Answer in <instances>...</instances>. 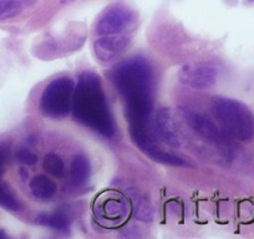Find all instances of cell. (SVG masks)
Masks as SVG:
<instances>
[{"label": "cell", "instance_id": "obj_1", "mask_svg": "<svg viewBox=\"0 0 254 239\" xmlns=\"http://www.w3.org/2000/svg\"><path fill=\"white\" fill-rule=\"evenodd\" d=\"M77 122L106 138L116 132L114 116L102 87L101 80L94 72H82L75 86L71 105Z\"/></svg>", "mask_w": 254, "mask_h": 239}, {"label": "cell", "instance_id": "obj_2", "mask_svg": "<svg viewBox=\"0 0 254 239\" xmlns=\"http://www.w3.org/2000/svg\"><path fill=\"white\" fill-rule=\"evenodd\" d=\"M110 79L125 102L153 99L155 72L143 56H132L120 62L110 72Z\"/></svg>", "mask_w": 254, "mask_h": 239}, {"label": "cell", "instance_id": "obj_3", "mask_svg": "<svg viewBox=\"0 0 254 239\" xmlns=\"http://www.w3.org/2000/svg\"><path fill=\"white\" fill-rule=\"evenodd\" d=\"M212 111L221 130L233 140L247 141L254 136V120L248 107L242 102L227 97H217Z\"/></svg>", "mask_w": 254, "mask_h": 239}, {"label": "cell", "instance_id": "obj_4", "mask_svg": "<svg viewBox=\"0 0 254 239\" xmlns=\"http://www.w3.org/2000/svg\"><path fill=\"white\" fill-rule=\"evenodd\" d=\"M74 90V80L69 76H59L49 82L40 97L41 114L54 120L66 117L71 110Z\"/></svg>", "mask_w": 254, "mask_h": 239}, {"label": "cell", "instance_id": "obj_5", "mask_svg": "<svg viewBox=\"0 0 254 239\" xmlns=\"http://www.w3.org/2000/svg\"><path fill=\"white\" fill-rule=\"evenodd\" d=\"M138 15L133 9L124 4L109 5L96 19L95 33L99 36L130 34L136 28Z\"/></svg>", "mask_w": 254, "mask_h": 239}, {"label": "cell", "instance_id": "obj_6", "mask_svg": "<svg viewBox=\"0 0 254 239\" xmlns=\"http://www.w3.org/2000/svg\"><path fill=\"white\" fill-rule=\"evenodd\" d=\"M180 114L188 127L197 136H199L202 140L211 143L221 151H224L227 155L231 152V141H229L231 137L227 136L221 130V127L212 122L211 120H208L198 112L192 111L190 109H186V107L180 109Z\"/></svg>", "mask_w": 254, "mask_h": 239}, {"label": "cell", "instance_id": "obj_7", "mask_svg": "<svg viewBox=\"0 0 254 239\" xmlns=\"http://www.w3.org/2000/svg\"><path fill=\"white\" fill-rule=\"evenodd\" d=\"M218 70L207 62H190L183 65L178 71L181 84L193 90L211 89L217 82Z\"/></svg>", "mask_w": 254, "mask_h": 239}, {"label": "cell", "instance_id": "obj_8", "mask_svg": "<svg viewBox=\"0 0 254 239\" xmlns=\"http://www.w3.org/2000/svg\"><path fill=\"white\" fill-rule=\"evenodd\" d=\"M132 41L130 34L99 36L94 41V54L100 62H109L124 53Z\"/></svg>", "mask_w": 254, "mask_h": 239}, {"label": "cell", "instance_id": "obj_9", "mask_svg": "<svg viewBox=\"0 0 254 239\" xmlns=\"http://www.w3.org/2000/svg\"><path fill=\"white\" fill-rule=\"evenodd\" d=\"M153 127H155L156 135L168 146L177 147L180 145V140H178L177 131H176V126L170 109L158 110L155 117Z\"/></svg>", "mask_w": 254, "mask_h": 239}, {"label": "cell", "instance_id": "obj_10", "mask_svg": "<svg viewBox=\"0 0 254 239\" xmlns=\"http://www.w3.org/2000/svg\"><path fill=\"white\" fill-rule=\"evenodd\" d=\"M97 211L105 221L121 222L128 213V203L121 196H109L100 202Z\"/></svg>", "mask_w": 254, "mask_h": 239}, {"label": "cell", "instance_id": "obj_11", "mask_svg": "<svg viewBox=\"0 0 254 239\" xmlns=\"http://www.w3.org/2000/svg\"><path fill=\"white\" fill-rule=\"evenodd\" d=\"M29 187L34 198L39 201H49L56 193L55 182L45 175L35 176L30 181Z\"/></svg>", "mask_w": 254, "mask_h": 239}, {"label": "cell", "instance_id": "obj_12", "mask_svg": "<svg viewBox=\"0 0 254 239\" xmlns=\"http://www.w3.org/2000/svg\"><path fill=\"white\" fill-rule=\"evenodd\" d=\"M91 173L89 158L85 155L75 156L70 166V179L75 186H81L89 179Z\"/></svg>", "mask_w": 254, "mask_h": 239}, {"label": "cell", "instance_id": "obj_13", "mask_svg": "<svg viewBox=\"0 0 254 239\" xmlns=\"http://www.w3.org/2000/svg\"><path fill=\"white\" fill-rule=\"evenodd\" d=\"M131 202H132L133 214L140 221H151L153 217L152 207L143 194H141L137 189H130L128 191Z\"/></svg>", "mask_w": 254, "mask_h": 239}, {"label": "cell", "instance_id": "obj_14", "mask_svg": "<svg viewBox=\"0 0 254 239\" xmlns=\"http://www.w3.org/2000/svg\"><path fill=\"white\" fill-rule=\"evenodd\" d=\"M36 222L40 226L48 227V228L55 229L60 232H67L70 228V221L65 214L58 213H43L36 217Z\"/></svg>", "mask_w": 254, "mask_h": 239}, {"label": "cell", "instance_id": "obj_15", "mask_svg": "<svg viewBox=\"0 0 254 239\" xmlns=\"http://www.w3.org/2000/svg\"><path fill=\"white\" fill-rule=\"evenodd\" d=\"M0 207L10 212H20L23 204L4 182L0 181Z\"/></svg>", "mask_w": 254, "mask_h": 239}, {"label": "cell", "instance_id": "obj_16", "mask_svg": "<svg viewBox=\"0 0 254 239\" xmlns=\"http://www.w3.org/2000/svg\"><path fill=\"white\" fill-rule=\"evenodd\" d=\"M44 170L49 173V175L54 176V177L61 178L65 173V166H64V161L61 157L56 153L50 152L45 156L44 158Z\"/></svg>", "mask_w": 254, "mask_h": 239}, {"label": "cell", "instance_id": "obj_17", "mask_svg": "<svg viewBox=\"0 0 254 239\" xmlns=\"http://www.w3.org/2000/svg\"><path fill=\"white\" fill-rule=\"evenodd\" d=\"M20 10L21 4L19 0H0V21L15 18Z\"/></svg>", "mask_w": 254, "mask_h": 239}, {"label": "cell", "instance_id": "obj_18", "mask_svg": "<svg viewBox=\"0 0 254 239\" xmlns=\"http://www.w3.org/2000/svg\"><path fill=\"white\" fill-rule=\"evenodd\" d=\"M16 158H18L19 162L24 163L26 166H34L35 163H38V155L34 153L33 151L26 150V148H20V150L16 152Z\"/></svg>", "mask_w": 254, "mask_h": 239}, {"label": "cell", "instance_id": "obj_19", "mask_svg": "<svg viewBox=\"0 0 254 239\" xmlns=\"http://www.w3.org/2000/svg\"><path fill=\"white\" fill-rule=\"evenodd\" d=\"M6 158H8V148L0 146V181H1V176L4 173V168H5Z\"/></svg>", "mask_w": 254, "mask_h": 239}, {"label": "cell", "instance_id": "obj_20", "mask_svg": "<svg viewBox=\"0 0 254 239\" xmlns=\"http://www.w3.org/2000/svg\"><path fill=\"white\" fill-rule=\"evenodd\" d=\"M19 1H20L21 6H26V8H29V6H33L38 0H19Z\"/></svg>", "mask_w": 254, "mask_h": 239}]
</instances>
